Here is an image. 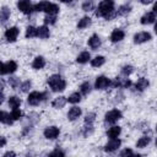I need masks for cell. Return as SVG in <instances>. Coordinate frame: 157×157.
I'll list each match as a JSON object with an SVG mask.
<instances>
[{"mask_svg":"<svg viewBox=\"0 0 157 157\" xmlns=\"http://www.w3.org/2000/svg\"><path fill=\"white\" fill-rule=\"evenodd\" d=\"M156 131H157V125H156Z\"/></svg>","mask_w":157,"mask_h":157,"instance_id":"obj_48","label":"cell"},{"mask_svg":"<svg viewBox=\"0 0 157 157\" xmlns=\"http://www.w3.org/2000/svg\"><path fill=\"white\" fill-rule=\"evenodd\" d=\"M151 34L148 33V32H145V31H142V32H137V33H135V36H134V43L135 44H142V43H145V42H148V40H151Z\"/></svg>","mask_w":157,"mask_h":157,"instance_id":"obj_10","label":"cell"},{"mask_svg":"<svg viewBox=\"0 0 157 157\" xmlns=\"http://www.w3.org/2000/svg\"><path fill=\"white\" fill-rule=\"evenodd\" d=\"M88 47L91 48V49H93V50H96V49H98L99 47H101V38L97 36V34H92L91 37H90V39H88Z\"/></svg>","mask_w":157,"mask_h":157,"instance_id":"obj_16","label":"cell"},{"mask_svg":"<svg viewBox=\"0 0 157 157\" xmlns=\"http://www.w3.org/2000/svg\"><path fill=\"white\" fill-rule=\"evenodd\" d=\"M120 132H121V128L118 126V125H113V126H110L107 130V136L109 139H118V136L120 135Z\"/></svg>","mask_w":157,"mask_h":157,"instance_id":"obj_17","label":"cell"},{"mask_svg":"<svg viewBox=\"0 0 157 157\" xmlns=\"http://www.w3.org/2000/svg\"><path fill=\"white\" fill-rule=\"evenodd\" d=\"M10 115H11L12 120H20L23 114H22V110L20 108H17V109H12L11 113H10Z\"/></svg>","mask_w":157,"mask_h":157,"instance_id":"obj_33","label":"cell"},{"mask_svg":"<svg viewBox=\"0 0 157 157\" xmlns=\"http://www.w3.org/2000/svg\"><path fill=\"white\" fill-rule=\"evenodd\" d=\"M131 155H132V150L131 148H124L120 152V157H131Z\"/></svg>","mask_w":157,"mask_h":157,"instance_id":"obj_41","label":"cell"},{"mask_svg":"<svg viewBox=\"0 0 157 157\" xmlns=\"http://www.w3.org/2000/svg\"><path fill=\"white\" fill-rule=\"evenodd\" d=\"M17 70V64L13 60H9L6 63L1 64V75H6V74H12Z\"/></svg>","mask_w":157,"mask_h":157,"instance_id":"obj_7","label":"cell"},{"mask_svg":"<svg viewBox=\"0 0 157 157\" xmlns=\"http://www.w3.org/2000/svg\"><path fill=\"white\" fill-rule=\"evenodd\" d=\"M59 134H60V129H59L58 126H54V125L45 128V130L43 131L44 137L48 139V140H54V139H56V137L59 136Z\"/></svg>","mask_w":157,"mask_h":157,"instance_id":"obj_8","label":"cell"},{"mask_svg":"<svg viewBox=\"0 0 157 157\" xmlns=\"http://www.w3.org/2000/svg\"><path fill=\"white\" fill-rule=\"evenodd\" d=\"M81 114H82L81 108H78V107H76V105H75V107H71L70 110L67 112V119L71 120V121H72V120H76Z\"/></svg>","mask_w":157,"mask_h":157,"instance_id":"obj_14","label":"cell"},{"mask_svg":"<svg viewBox=\"0 0 157 157\" xmlns=\"http://www.w3.org/2000/svg\"><path fill=\"white\" fill-rule=\"evenodd\" d=\"M33 37H38V29L33 26H28L26 28V38H33Z\"/></svg>","mask_w":157,"mask_h":157,"instance_id":"obj_28","label":"cell"},{"mask_svg":"<svg viewBox=\"0 0 157 157\" xmlns=\"http://www.w3.org/2000/svg\"><path fill=\"white\" fill-rule=\"evenodd\" d=\"M156 146H157V137H156Z\"/></svg>","mask_w":157,"mask_h":157,"instance_id":"obj_47","label":"cell"},{"mask_svg":"<svg viewBox=\"0 0 157 157\" xmlns=\"http://www.w3.org/2000/svg\"><path fill=\"white\" fill-rule=\"evenodd\" d=\"M112 82L108 77L105 76H98L94 81V88L96 90H105L108 86H110Z\"/></svg>","mask_w":157,"mask_h":157,"instance_id":"obj_9","label":"cell"},{"mask_svg":"<svg viewBox=\"0 0 157 157\" xmlns=\"http://www.w3.org/2000/svg\"><path fill=\"white\" fill-rule=\"evenodd\" d=\"M45 66V59L43 56H36L32 61V67L34 70H40Z\"/></svg>","mask_w":157,"mask_h":157,"instance_id":"obj_18","label":"cell"},{"mask_svg":"<svg viewBox=\"0 0 157 157\" xmlns=\"http://www.w3.org/2000/svg\"><path fill=\"white\" fill-rule=\"evenodd\" d=\"M5 144H6L5 137H1V147H4V146H5Z\"/></svg>","mask_w":157,"mask_h":157,"instance_id":"obj_44","label":"cell"},{"mask_svg":"<svg viewBox=\"0 0 157 157\" xmlns=\"http://www.w3.org/2000/svg\"><path fill=\"white\" fill-rule=\"evenodd\" d=\"M0 120H1V123L2 124H6V125H11L12 123H13V120H12V118H11V115L9 114V113H6V112H1V115H0Z\"/></svg>","mask_w":157,"mask_h":157,"instance_id":"obj_26","label":"cell"},{"mask_svg":"<svg viewBox=\"0 0 157 157\" xmlns=\"http://www.w3.org/2000/svg\"><path fill=\"white\" fill-rule=\"evenodd\" d=\"M104 63H105V58L102 56V55H97V56H94L93 59H91V65H92L93 67H99V66H102Z\"/></svg>","mask_w":157,"mask_h":157,"instance_id":"obj_23","label":"cell"},{"mask_svg":"<svg viewBox=\"0 0 157 157\" xmlns=\"http://www.w3.org/2000/svg\"><path fill=\"white\" fill-rule=\"evenodd\" d=\"M132 71H134V67H132L131 65H124V66L121 67V74H123L124 76H126V77H128Z\"/></svg>","mask_w":157,"mask_h":157,"instance_id":"obj_34","label":"cell"},{"mask_svg":"<svg viewBox=\"0 0 157 157\" xmlns=\"http://www.w3.org/2000/svg\"><path fill=\"white\" fill-rule=\"evenodd\" d=\"M156 21V15L150 11V12H146L141 18H140V22L141 25H150V23H153Z\"/></svg>","mask_w":157,"mask_h":157,"instance_id":"obj_15","label":"cell"},{"mask_svg":"<svg viewBox=\"0 0 157 157\" xmlns=\"http://www.w3.org/2000/svg\"><path fill=\"white\" fill-rule=\"evenodd\" d=\"M124 37H125L124 31H123V29H119V28L114 29V31L110 33V40H112L113 43H118V42L123 40Z\"/></svg>","mask_w":157,"mask_h":157,"instance_id":"obj_13","label":"cell"},{"mask_svg":"<svg viewBox=\"0 0 157 157\" xmlns=\"http://www.w3.org/2000/svg\"><path fill=\"white\" fill-rule=\"evenodd\" d=\"M130 10H131V6H130V5H128V4H125V5H121V6L118 9V11H115V15H117V16L126 15Z\"/></svg>","mask_w":157,"mask_h":157,"instance_id":"obj_32","label":"cell"},{"mask_svg":"<svg viewBox=\"0 0 157 157\" xmlns=\"http://www.w3.org/2000/svg\"><path fill=\"white\" fill-rule=\"evenodd\" d=\"M9 85L12 87V88H17L20 86V80L18 77H10L9 78Z\"/></svg>","mask_w":157,"mask_h":157,"instance_id":"obj_37","label":"cell"},{"mask_svg":"<svg viewBox=\"0 0 157 157\" xmlns=\"http://www.w3.org/2000/svg\"><path fill=\"white\" fill-rule=\"evenodd\" d=\"M48 85H49V87L52 88L53 92H61L66 88V81L58 74L52 75L48 78Z\"/></svg>","mask_w":157,"mask_h":157,"instance_id":"obj_3","label":"cell"},{"mask_svg":"<svg viewBox=\"0 0 157 157\" xmlns=\"http://www.w3.org/2000/svg\"><path fill=\"white\" fill-rule=\"evenodd\" d=\"M9 17H10V10L4 6V7L0 10V20H1V23H5Z\"/></svg>","mask_w":157,"mask_h":157,"instance_id":"obj_31","label":"cell"},{"mask_svg":"<svg viewBox=\"0 0 157 157\" xmlns=\"http://www.w3.org/2000/svg\"><path fill=\"white\" fill-rule=\"evenodd\" d=\"M47 94L44 92H38V91H33L28 94L27 97V102L31 104V105H38L39 103H42L44 99H45Z\"/></svg>","mask_w":157,"mask_h":157,"instance_id":"obj_4","label":"cell"},{"mask_svg":"<svg viewBox=\"0 0 157 157\" xmlns=\"http://www.w3.org/2000/svg\"><path fill=\"white\" fill-rule=\"evenodd\" d=\"M18 33H20V29L17 27H15V26L10 27L5 32V38H6L7 42H15L17 39V37H18Z\"/></svg>","mask_w":157,"mask_h":157,"instance_id":"obj_11","label":"cell"},{"mask_svg":"<svg viewBox=\"0 0 157 157\" xmlns=\"http://www.w3.org/2000/svg\"><path fill=\"white\" fill-rule=\"evenodd\" d=\"M56 22V16H52V15H47L44 17V23L45 25H54Z\"/></svg>","mask_w":157,"mask_h":157,"instance_id":"obj_36","label":"cell"},{"mask_svg":"<svg viewBox=\"0 0 157 157\" xmlns=\"http://www.w3.org/2000/svg\"><path fill=\"white\" fill-rule=\"evenodd\" d=\"M131 157H141V155H139V153H132Z\"/></svg>","mask_w":157,"mask_h":157,"instance_id":"obj_45","label":"cell"},{"mask_svg":"<svg viewBox=\"0 0 157 157\" xmlns=\"http://www.w3.org/2000/svg\"><path fill=\"white\" fill-rule=\"evenodd\" d=\"M34 11H44L47 15L56 16L59 12V6L54 2H48V1H40L34 4Z\"/></svg>","mask_w":157,"mask_h":157,"instance_id":"obj_2","label":"cell"},{"mask_svg":"<svg viewBox=\"0 0 157 157\" xmlns=\"http://www.w3.org/2000/svg\"><path fill=\"white\" fill-rule=\"evenodd\" d=\"M120 145H121V141H120L119 139H110V140L105 144L104 151H105V152H114L115 150H118V148L120 147Z\"/></svg>","mask_w":157,"mask_h":157,"instance_id":"obj_12","label":"cell"},{"mask_svg":"<svg viewBox=\"0 0 157 157\" xmlns=\"http://www.w3.org/2000/svg\"><path fill=\"white\" fill-rule=\"evenodd\" d=\"M9 105H10V108H12V109H17V108H20V105H21V99H20L18 97H16V96H11V97L9 98Z\"/></svg>","mask_w":157,"mask_h":157,"instance_id":"obj_24","label":"cell"},{"mask_svg":"<svg viewBox=\"0 0 157 157\" xmlns=\"http://www.w3.org/2000/svg\"><path fill=\"white\" fill-rule=\"evenodd\" d=\"M155 33H156V34H157V22H156V23H155Z\"/></svg>","mask_w":157,"mask_h":157,"instance_id":"obj_46","label":"cell"},{"mask_svg":"<svg viewBox=\"0 0 157 157\" xmlns=\"http://www.w3.org/2000/svg\"><path fill=\"white\" fill-rule=\"evenodd\" d=\"M38 37L42 38V39H47L49 36H50V32H49V28L44 25V26H39L38 28Z\"/></svg>","mask_w":157,"mask_h":157,"instance_id":"obj_21","label":"cell"},{"mask_svg":"<svg viewBox=\"0 0 157 157\" xmlns=\"http://www.w3.org/2000/svg\"><path fill=\"white\" fill-rule=\"evenodd\" d=\"M81 101V93L80 92H74V93H71L69 97H67V102H70V103H72V104H76V103H78Z\"/></svg>","mask_w":157,"mask_h":157,"instance_id":"obj_30","label":"cell"},{"mask_svg":"<svg viewBox=\"0 0 157 157\" xmlns=\"http://www.w3.org/2000/svg\"><path fill=\"white\" fill-rule=\"evenodd\" d=\"M121 117H123V114H121V112L119 109H112V110H109V112L105 113L104 121L105 123H109V124H114L119 119H121Z\"/></svg>","mask_w":157,"mask_h":157,"instance_id":"obj_5","label":"cell"},{"mask_svg":"<svg viewBox=\"0 0 157 157\" xmlns=\"http://www.w3.org/2000/svg\"><path fill=\"white\" fill-rule=\"evenodd\" d=\"M91 91H92V87H91V83H90V82L86 81V82L81 83V86H80V93H81V94L87 96Z\"/></svg>","mask_w":157,"mask_h":157,"instance_id":"obj_27","label":"cell"},{"mask_svg":"<svg viewBox=\"0 0 157 157\" xmlns=\"http://www.w3.org/2000/svg\"><path fill=\"white\" fill-rule=\"evenodd\" d=\"M94 9V4L92 2V1H86V2H83L82 4V10L83 11H91V10H93Z\"/></svg>","mask_w":157,"mask_h":157,"instance_id":"obj_35","label":"cell"},{"mask_svg":"<svg viewBox=\"0 0 157 157\" xmlns=\"http://www.w3.org/2000/svg\"><path fill=\"white\" fill-rule=\"evenodd\" d=\"M48 157H64V152H63L61 150L56 148V150H54L53 152H50Z\"/></svg>","mask_w":157,"mask_h":157,"instance_id":"obj_40","label":"cell"},{"mask_svg":"<svg viewBox=\"0 0 157 157\" xmlns=\"http://www.w3.org/2000/svg\"><path fill=\"white\" fill-rule=\"evenodd\" d=\"M152 12H153L155 15H157V2H155V4H153V7H152Z\"/></svg>","mask_w":157,"mask_h":157,"instance_id":"obj_43","label":"cell"},{"mask_svg":"<svg viewBox=\"0 0 157 157\" xmlns=\"http://www.w3.org/2000/svg\"><path fill=\"white\" fill-rule=\"evenodd\" d=\"M148 85H150V82H148L147 78H145V77H140V78L136 81V83H135V88H136L137 91L142 92V91H145V90L148 87Z\"/></svg>","mask_w":157,"mask_h":157,"instance_id":"obj_19","label":"cell"},{"mask_svg":"<svg viewBox=\"0 0 157 157\" xmlns=\"http://www.w3.org/2000/svg\"><path fill=\"white\" fill-rule=\"evenodd\" d=\"M90 25H91V18L88 16H85L77 22V28L78 29H83V28H87Z\"/></svg>","mask_w":157,"mask_h":157,"instance_id":"obj_25","label":"cell"},{"mask_svg":"<svg viewBox=\"0 0 157 157\" xmlns=\"http://www.w3.org/2000/svg\"><path fill=\"white\" fill-rule=\"evenodd\" d=\"M31 86H32L31 81H29V80H27V81H25V82H22V83H21V91H22V92H27V91L31 88Z\"/></svg>","mask_w":157,"mask_h":157,"instance_id":"obj_38","label":"cell"},{"mask_svg":"<svg viewBox=\"0 0 157 157\" xmlns=\"http://www.w3.org/2000/svg\"><path fill=\"white\" fill-rule=\"evenodd\" d=\"M94 117H96L94 113H88V114L86 115V118H85V124H93Z\"/></svg>","mask_w":157,"mask_h":157,"instance_id":"obj_39","label":"cell"},{"mask_svg":"<svg viewBox=\"0 0 157 157\" xmlns=\"http://www.w3.org/2000/svg\"><path fill=\"white\" fill-rule=\"evenodd\" d=\"M2 157H16V153L13 151H7Z\"/></svg>","mask_w":157,"mask_h":157,"instance_id":"obj_42","label":"cell"},{"mask_svg":"<svg viewBox=\"0 0 157 157\" xmlns=\"http://www.w3.org/2000/svg\"><path fill=\"white\" fill-rule=\"evenodd\" d=\"M90 59H91L90 53H88V52H82V53H80V54L77 55L76 61H77L78 64H86V63H88Z\"/></svg>","mask_w":157,"mask_h":157,"instance_id":"obj_22","label":"cell"},{"mask_svg":"<svg viewBox=\"0 0 157 157\" xmlns=\"http://www.w3.org/2000/svg\"><path fill=\"white\" fill-rule=\"evenodd\" d=\"M150 141H151V139H150L148 136H142V137H140V139L137 140V142H136V147H139V148H144V147H146V146L150 144Z\"/></svg>","mask_w":157,"mask_h":157,"instance_id":"obj_29","label":"cell"},{"mask_svg":"<svg viewBox=\"0 0 157 157\" xmlns=\"http://www.w3.org/2000/svg\"><path fill=\"white\" fill-rule=\"evenodd\" d=\"M66 102H67V98L60 96V97H56V98L52 102V105H53V108H55V109H60V108H63V107L66 104Z\"/></svg>","mask_w":157,"mask_h":157,"instance_id":"obj_20","label":"cell"},{"mask_svg":"<svg viewBox=\"0 0 157 157\" xmlns=\"http://www.w3.org/2000/svg\"><path fill=\"white\" fill-rule=\"evenodd\" d=\"M17 7L21 12L26 13V15H29L32 11H34V5L28 1V0H22V1H18L17 2Z\"/></svg>","mask_w":157,"mask_h":157,"instance_id":"obj_6","label":"cell"},{"mask_svg":"<svg viewBox=\"0 0 157 157\" xmlns=\"http://www.w3.org/2000/svg\"><path fill=\"white\" fill-rule=\"evenodd\" d=\"M94 15L97 17H104L105 20H112L114 18L115 10H114V1L110 0H103L98 4V7L94 11Z\"/></svg>","mask_w":157,"mask_h":157,"instance_id":"obj_1","label":"cell"}]
</instances>
